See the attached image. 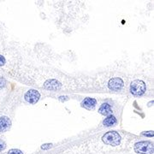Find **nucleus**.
<instances>
[{"mask_svg":"<svg viewBox=\"0 0 154 154\" xmlns=\"http://www.w3.org/2000/svg\"><path fill=\"white\" fill-rule=\"evenodd\" d=\"M51 144H46V145H44V146H42V147H41V148L44 149V150H45V149L51 148Z\"/></svg>","mask_w":154,"mask_h":154,"instance_id":"nucleus-13","label":"nucleus"},{"mask_svg":"<svg viewBox=\"0 0 154 154\" xmlns=\"http://www.w3.org/2000/svg\"><path fill=\"white\" fill-rule=\"evenodd\" d=\"M145 136H148V137H153V131H149V132L143 133L142 134Z\"/></svg>","mask_w":154,"mask_h":154,"instance_id":"nucleus-12","label":"nucleus"},{"mask_svg":"<svg viewBox=\"0 0 154 154\" xmlns=\"http://www.w3.org/2000/svg\"><path fill=\"white\" fill-rule=\"evenodd\" d=\"M6 86V80L3 77H0V88H4Z\"/></svg>","mask_w":154,"mask_h":154,"instance_id":"nucleus-10","label":"nucleus"},{"mask_svg":"<svg viewBox=\"0 0 154 154\" xmlns=\"http://www.w3.org/2000/svg\"><path fill=\"white\" fill-rule=\"evenodd\" d=\"M11 126V119L8 116H1L0 117V133H5L8 131Z\"/></svg>","mask_w":154,"mask_h":154,"instance_id":"nucleus-5","label":"nucleus"},{"mask_svg":"<svg viewBox=\"0 0 154 154\" xmlns=\"http://www.w3.org/2000/svg\"><path fill=\"white\" fill-rule=\"evenodd\" d=\"M97 104V100L94 98H86V99H84L82 101V105L84 108H86V109H88V110H92V109H94V107H95V105Z\"/></svg>","mask_w":154,"mask_h":154,"instance_id":"nucleus-6","label":"nucleus"},{"mask_svg":"<svg viewBox=\"0 0 154 154\" xmlns=\"http://www.w3.org/2000/svg\"><path fill=\"white\" fill-rule=\"evenodd\" d=\"M124 86V82L120 77L111 78L108 82V88L111 91H120Z\"/></svg>","mask_w":154,"mask_h":154,"instance_id":"nucleus-4","label":"nucleus"},{"mask_svg":"<svg viewBox=\"0 0 154 154\" xmlns=\"http://www.w3.org/2000/svg\"><path fill=\"white\" fill-rule=\"evenodd\" d=\"M116 122H117V120H116L115 116L110 114L103 121V125L105 127H111L114 126Z\"/></svg>","mask_w":154,"mask_h":154,"instance_id":"nucleus-8","label":"nucleus"},{"mask_svg":"<svg viewBox=\"0 0 154 154\" xmlns=\"http://www.w3.org/2000/svg\"><path fill=\"white\" fill-rule=\"evenodd\" d=\"M146 90V83L141 80H134L130 85V93L134 96H142Z\"/></svg>","mask_w":154,"mask_h":154,"instance_id":"nucleus-1","label":"nucleus"},{"mask_svg":"<svg viewBox=\"0 0 154 154\" xmlns=\"http://www.w3.org/2000/svg\"><path fill=\"white\" fill-rule=\"evenodd\" d=\"M99 112L101 115L108 116L110 115V113L112 112V108L111 105L109 103H103L102 105H100L99 109Z\"/></svg>","mask_w":154,"mask_h":154,"instance_id":"nucleus-7","label":"nucleus"},{"mask_svg":"<svg viewBox=\"0 0 154 154\" xmlns=\"http://www.w3.org/2000/svg\"><path fill=\"white\" fill-rule=\"evenodd\" d=\"M7 154H23L22 151L19 150V149H11Z\"/></svg>","mask_w":154,"mask_h":154,"instance_id":"nucleus-9","label":"nucleus"},{"mask_svg":"<svg viewBox=\"0 0 154 154\" xmlns=\"http://www.w3.org/2000/svg\"><path fill=\"white\" fill-rule=\"evenodd\" d=\"M134 152L140 154L153 153V144L150 141H140L134 145Z\"/></svg>","mask_w":154,"mask_h":154,"instance_id":"nucleus-2","label":"nucleus"},{"mask_svg":"<svg viewBox=\"0 0 154 154\" xmlns=\"http://www.w3.org/2000/svg\"><path fill=\"white\" fill-rule=\"evenodd\" d=\"M24 98H25V100H26L28 103L32 104V105H34V104H36L38 100H39V99H40V94L38 93V91H37V90L30 89V90H28V92L25 94Z\"/></svg>","mask_w":154,"mask_h":154,"instance_id":"nucleus-3","label":"nucleus"},{"mask_svg":"<svg viewBox=\"0 0 154 154\" xmlns=\"http://www.w3.org/2000/svg\"><path fill=\"white\" fill-rule=\"evenodd\" d=\"M5 63H6L5 57L4 56L0 55V67L4 66V65L5 64Z\"/></svg>","mask_w":154,"mask_h":154,"instance_id":"nucleus-11","label":"nucleus"},{"mask_svg":"<svg viewBox=\"0 0 154 154\" xmlns=\"http://www.w3.org/2000/svg\"><path fill=\"white\" fill-rule=\"evenodd\" d=\"M5 148V145L3 143L2 141H0V152H2Z\"/></svg>","mask_w":154,"mask_h":154,"instance_id":"nucleus-14","label":"nucleus"}]
</instances>
